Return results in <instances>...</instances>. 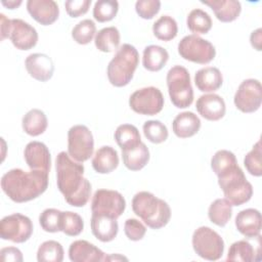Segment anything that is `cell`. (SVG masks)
I'll list each match as a JSON object with an SVG mask.
<instances>
[{
    "mask_svg": "<svg viewBox=\"0 0 262 262\" xmlns=\"http://www.w3.org/2000/svg\"><path fill=\"white\" fill-rule=\"evenodd\" d=\"M56 184L66 202L73 207H84L91 194V184L84 177V166L60 151L55 159Z\"/></svg>",
    "mask_w": 262,
    "mask_h": 262,
    "instance_id": "cell-1",
    "label": "cell"
},
{
    "mask_svg": "<svg viewBox=\"0 0 262 262\" xmlns=\"http://www.w3.org/2000/svg\"><path fill=\"white\" fill-rule=\"evenodd\" d=\"M48 187V173L39 170L26 172L15 168L1 178L3 192L15 203H26L37 199Z\"/></svg>",
    "mask_w": 262,
    "mask_h": 262,
    "instance_id": "cell-2",
    "label": "cell"
},
{
    "mask_svg": "<svg viewBox=\"0 0 262 262\" xmlns=\"http://www.w3.org/2000/svg\"><path fill=\"white\" fill-rule=\"evenodd\" d=\"M132 210L152 229L166 226L171 218V209L167 202L148 191H139L133 196Z\"/></svg>",
    "mask_w": 262,
    "mask_h": 262,
    "instance_id": "cell-3",
    "label": "cell"
},
{
    "mask_svg": "<svg viewBox=\"0 0 262 262\" xmlns=\"http://www.w3.org/2000/svg\"><path fill=\"white\" fill-rule=\"evenodd\" d=\"M139 62L137 49L131 44H123L108 62L106 74L115 87H124L130 83Z\"/></svg>",
    "mask_w": 262,
    "mask_h": 262,
    "instance_id": "cell-4",
    "label": "cell"
},
{
    "mask_svg": "<svg viewBox=\"0 0 262 262\" xmlns=\"http://www.w3.org/2000/svg\"><path fill=\"white\" fill-rule=\"evenodd\" d=\"M218 184L224 196L232 206H241L249 202L253 195V186L247 180L238 165L217 175Z\"/></svg>",
    "mask_w": 262,
    "mask_h": 262,
    "instance_id": "cell-5",
    "label": "cell"
},
{
    "mask_svg": "<svg viewBox=\"0 0 262 262\" xmlns=\"http://www.w3.org/2000/svg\"><path fill=\"white\" fill-rule=\"evenodd\" d=\"M172 103L178 108H186L193 101V89L188 71L182 66L172 67L166 77Z\"/></svg>",
    "mask_w": 262,
    "mask_h": 262,
    "instance_id": "cell-6",
    "label": "cell"
},
{
    "mask_svg": "<svg viewBox=\"0 0 262 262\" xmlns=\"http://www.w3.org/2000/svg\"><path fill=\"white\" fill-rule=\"evenodd\" d=\"M192 248L203 259L219 260L224 252V241L215 230L208 226L196 228L192 234Z\"/></svg>",
    "mask_w": 262,
    "mask_h": 262,
    "instance_id": "cell-7",
    "label": "cell"
},
{
    "mask_svg": "<svg viewBox=\"0 0 262 262\" xmlns=\"http://www.w3.org/2000/svg\"><path fill=\"white\" fill-rule=\"evenodd\" d=\"M178 53L185 60L206 64L215 58L216 49L210 41L191 34L180 40L178 43Z\"/></svg>",
    "mask_w": 262,
    "mask_h": 262,
    "instance_id": "cell-8",
    "label": "cell"
},
{
    "mask_svg": "<svg viewBox=\"0 0 262 262\" xmlns=\"http://www.w3.org/2000/svg\"><path fill=\"white\" fill-rule=\"evenodd\" d=\"M94 150V139L91 131L85 125H75L68 131V154L83 163L90 159Z\"/></svg>",
    "mask_w": 262,
    "mask_h": 262,
    "instance_id": "cell-9",
    "label": "cell"
},
{
    "mask_svg": "<svg viewBox=\"0 0 262 262\" xmlns=\"http://www.w3.org/2000/svg\"><path fill=\"white\" fill-rule=\"evenodd\" d=\"M33 222L28 216L13 213L0 221V237L16 244L27 242L33 234Z\"/></svg>",
    "mask_w": 262,
    "mask_h": 262,
    "instance_id": "cell-10",
    "label": "cell"
},
{
    "mask_svg": "<svg viewBox=\"0 0 262 262\" xmlns=\"http://www.w3.org/2000/svg\"><path fill=\"white\" fill-rule=\"evenodd\" d=\"M129 105L132 111L139 115L155 116L163 110L164 96L157 87H144L131 94Z\"/></svg>",
    "mask_w": 262,
    "mask_h": 262,
    "instance_id": "cell-11",
    "label": "cell"
},
{
    "mask_svg": "<svg viewBox=\"0 0 262 262\" xmlns=\"http://www.w3.org/2000/svg\"><path fill=\"white\" fill-rule=\"evenodd\" d=\"M126 201L117 190L97 189L91 201L92 214L107 215L118 219L125 211Z\"/></svg>",
    "mask_w": 262,
    "mask_h": 262,
    "instance_id": "cell-12",
    "label": "cell"
},
{
    "mask_svg": "<svg viewBox=\"0 0 262 262\" xmlns=\"http://www.w3.org/2000/svg\"><path fill=\"white\" fill-rule=\"evenodd\" d=\"M234 105L242 113L250 114L258 111L262 102V86L257 79L244 80L233 98Z\"/></svg>",
    "mask_w": 262,
    "mask_h": 262,
    "instance_id": "cell-13",
    "label": "cell"
},
{
    "mask_svg": "<svg viewBox=\"0 0 262 262\" xmlns=\"http://www.w3.org/2000/svg\"><path fill=\"white\" fill-rule=\"evenodd\" d=\"M8 38L16 49L30 50L38 42V33L29 23L20 18L10 19Z\"/></svg>",
    "mask_w": 262,
    "mask_h": 262,
    "instance_id": "cell-14",
    "label": "cell"
},
{
    "mask_svg": "<svg viewBox=\"0 0 262 262\" xmlns=\"http://www.w3.org/2000/svg\"><path fill=\"white\" fill-rule=\"evenodd\" d=\"M261 236H256L254 245L248 239H241L234 242L229 250L226 257L227 261L237 262H258L261 261Z\"/></svg>",
    "mask_w": 262,
    "mask_h": 262,
    "instance_id": "cell-15",
    "label": "cell"
},
{
    "mask_svg": "<svg viewBox=\"0 0 262 262\" xmlns=\"http://www.w3.org/2000/svg\"><path fill=\"white\" fill-rule=\"evenodd\" d=\"M24 157L31 170H39L47 173L50 172L51 156L48 147L43 142H29L25 147Z\"/></svg>",
    "mask_w": 262,
    "mask_h": 262,
    "instance_id": "cell-16",
    "label": "cell"
},
{
    "mask_svg": "<svg viewBox=\"0 0 262 262\" xmlns=\"http://www.w3.org/2000/svg\"><path fill=\"white\" fill-rule=\"evenodd\" d=\"M27 10L42 26L52 25L59 16V7L53 0H29Z\"/></svg>",
    "mask_w": 262,
    "mask_h": 262,
    "instance_id": "cell-17",
    "label": "cell"
},
{
    "mask_svg": "<svg viewBox=\"0 0 262 262\" xmlns=\"http://www.w3.org/2000/svg\"><path fill=\"white\" fill-rule=\"evenodd\" d=\"M198 113L208 121H218L222 119L226 112L224 99L215 93L201 95L195 103Z\"/></svg>",
    "mask_w": 262,
    "mask_h": 262,
    "instance_id": "cell-18",
    "label": "cell"
},
{
    "mask_svg": "<svg viewBox=\"0 0 262 262\" xmlns=\"http://www.w3.org/2000/svg\"><path fill=\"white\" fill-rule=\"evenodd\" d=\"M25 67L29 75L40 82L50 80L54 72V64L51 57L44 53L30 54L25 60Z\"/></svg>",
    "mask_w": 262,
    "mask_h": 262,
    "instance_id": "cell-19",
    "label": "cell"
},
{
    "mask_svg": "<svg viewBox=\"0 0 262 262\" xmlns=\"http://www.w3.org/2000/svg\"><path fill=\"white\" fill-rule=\"evenodd\" d=\"M69 258L73 262H98L106 261L107 256L93 244L78 239L69 248Z\"/></svg>",
    "mask_w": 262,
    "mask_h": 262,
    "instance_id": "cell-20",
    "label": "cell"
},
{
    "mask_svg": "<svg viewBox=\"0 0 262 262\" xmlns=\"http://www.w3.org/2000/svg\"><path fill=\"white\" fill-rule=\"evenodd\" d=\"M235 226L247 238H253L259 235L262 227L261 213L253 208L242 210L235 217Z\"/></svg>",
    "mask_w": 262,
    "mask_h": 262,
    "instance_id": "cell-21",
    "label": "cell"
},
{
    "mask_svg": "<svg viewBox=\"0 0 262 262\" xmlns=\"http://www.w3.org/2000/svg\"><path fill=\"white\" fill-rule=\"evenodd\" d=\"M90 226L92 234L102 243L115 239L119 231L117 219L101 214H91Z\"/></svg>",
    "mask_w": 262,
    "mask_h": 262,
    "instance_id": "cell-22",
    "label": "cell"
},
{
    "mask_svg": "<svg viewBox=\"0 0 262 262\" xmlns=\"http://www.w3.org/2000/svg\"><path fill=\"white\" fill-rule=\"evenodd\" d=\"M201 3L209 6L216 18L222 23L235 20L242 11L241 2L236 0H205Z\"/></svg>",
    "mask_w": 262,
    "mask_h": 262,
    "instance_id": "cell-23",
    "label": "cell"
},
{
    "mask_svg": "<svg viewBox=\"0 0 262 262\" xmlns=\"http://www.w3.org/2000/svg\"><path fill=\"white\" fill-rule=\"evenodd\" d=\"M201 128L200 118L192 112L178 114L172 122V130L179 138H188L195 135Z\"/></svg>",
    "mask_w": 262,
    "mask_h": 262,
    "instance_id": "cell-24",
    "label": "cell"
},
{
    "mask_svg": "<svg viewBox=\"0 0 262 262\" xmlns=\"http://www.w3.org/2000/svg\"><path fill=\"white\" fill-rule=\"evenodd\" d=\"M222 74L215 67L200 69L194 75V84L202 92H214L222 86Z\"/></svg>",
    "mask_w": 262,
    "mask_h": 262,
    "instance_id": "cell-25",
    "label": "cell"
},
{
    "mask_svg": "<svg viewBox=\"0 0 262 262\" xmlns=\"http://www.w3.org/2000/svg\"><path fill=\"white\" fill-rule=\"evenodd\" d=\"M119 165V156L117 150L110 146L104 145L99 147L92 159V167L95 172L99 174H108L113 172Z\"/></svg>",
    "mask_w": 262,
    "mask_h": 262,
    "instance_id": "cell-26",
    "label": "cell"
},
{
    "mask_svg": "<svg viewBox=\"0 0 262 262\" xmlns=\"http://www.w3.org/2000/svg\"><path fill=\"white\" fill-rule=\"evenodd\" d=\"M122 159L125 167L131 171H139L149 161V150L142 141L135 146L122 149Z\"/></svg>",
    "mask_w": 262,
    "mask_h": 262,
    "instance_id": "cell-27",
    "label": "cell"
},
{
    "mask_svg": "<svg viewBox=\"0 0 262 262\" xmlns=\"http://www.w3.org/2000/svg\"><path fill=\"white\" fill-rule=\"evenodd\" d=\"M169 59L168 51L159 45L146 46L143 50L142 64L149 72L161 71Z\"/></svg>",
    "mask_w": 262,
    "mask_h": 262,
    "instance_id": "cell-28",
    "label": "cell"
},
{
    "mask_svg": "<svg viewBox=\"0 0 262 262\" xmlns=\"http://www.w3.org/2000/svg\"><path fill=\"white\" fill-rule=\"evenodd\" d=\"M21 126L28 135L39 136L43 134L47 129V117L43 111L39 108H33L23 117Z\"/></svg>",
    "mask_w": 262,
    "mask_h": 262,
    "instance_id": "cell-29",
    "label": "cell"
},
{
    "mask_svg": "<svg viewBox=\"0 0 262 262\" xmlns=\"http://www.w3.org/2000/svg\"><path fill=\"white\" fill-rule=\"evenodd\" d=\"M208 216L212 223L224 227L232 216V205L225 198L217 199L211 203L208 210Z\"/></svg>",
    "mask_w": 262,
    "mask_h": 262,
    "instance_id": "cell-30",
    "label": "cell"
},
{
    "mask_svg": "<svg viewBox=\"0 0 262 262\" xmlns=\"http://www.w3.org/2000/svg\"><path fill=\"white\" fill-rule=\"evenodd\" d=\"M121 36L116 27H106L99 30L94 38L96 48L101 52H112L118 49Z\"/></svg>",
    "mask_w": 262,
    "mask_h": 262,
    "instance_id": "cell-31",
    "label": "cell"
},
{
    "mask_svg": "<svg viewBox=\"0 0 262 262\" xmlns=\"http://www.w3.org/2000/svg\"><path fill=\"white\" fill-rule=\"evenodd\" d=\"M186 25L189 31L198 34H207L212 29L211 16L203 9H192L186 18Z\"/></svg>",
    "mask_w": 262,
    "mask_h": 262,
    "instance_id": "cell-32",
    "label": "cell"
},
{
    "mask_svg": "<svg viewBox=\"0 0 262 262\" xmlns=\"http://www.w3.org/2000/svg\"><path fill=\"white\" fill-rule=\"evenodd\" d=\"M115 139L121 149L129 148L141 142L138 129L131 124H122L115 131Z\"/></svg>",
    "mask_w": 262,
    "mask_h": 262,
    "instance_id": "cell-33",
    "label": "cell"
},
{
    "mask_svg": "<svg viewBox=\"0 0 262 262\" xmlns=\"http://www.w3.org/2000/svg\"><path fill=\"white\" fill-rule=\"evenodd\" d=\"M152 33L159 40L170 41L177 36V23L170 15H162L152 25Z\"/></svg>",
    "mask_w": 262,
    "mask_h": 262,
    "instance_id": "cell-34",
    "label": "cell"
},
{
    "mask_svg": "<svg viewBox=\"0 0 262 262\" xmlns=\"http://www.w3.org/2000/svg\"><path fill=\"white\" fill-rule=\"evenodd\" d=\"M63 254V248L58 242L46 241L37 251V260L39 262H61Z\"/></svg>",
    "mask_w": 262,
    "mask_h": 262,
    "instance_id": "cell-35",
    "label": "cell"
},
{
    "mask_svg": "<svg viewBox=\"0 0 262 262\" xmlns=\"http://www.w3.org/2000/svg\"><path fill=\"white\" fill-rule=\"evenodd\" d=\"M119 10L116 0H98L93 7V17L98 23H106L115 18Z\"/></svg>",
    "mask_w": 262,
    "mask_h": 262,
    "instance_id": "cell-36",
    "label": "cell"
},
{
    "mask_svg": "<svg viewBox=\"0 0 262 262\" xmlns=\"http://www.w3.org/2000/svg\"><path fill=\"white\" fill-rule=\"evenodd\" d=\"M96 35V26L91 19L79 21L72 30V37L78 44L86 45L92 41Z\"/></svg>",
    "mask_w": 262,
    "mask_h": 262,
    "instance_id": "cell-37",
    "label": "cell"
},
{
    "mask_svg": "<svg viewBox=\"0 0 262 262\" xmlns=\"http://www.w3.org/2000/svg\"><path fill=\"white\" fill-rule=\"evenodd\" d=\"M61 231L69 236H77L84 229V221L82 217L72 211L61 212Z\"/></svg>",
    "mask_w": 262,
    "mask_h": 262,
    "instance_id": "cell-38",
    "label": "cell"
},
{
    "mask_svg": "<svg viewBox=\"0 0 262 262\" xmlns=\"http://www.w3.org/2000/svg\"><path fill=\"white\" fill-rule=\"evenodd\" d=\"M143 133L146 139L152 143H162L168 138V129L159 120H149L146 121L143 126Z\"/></svg>",
    "mask_w": 262,
    "mask_h": 262,
    "instance_id": "cell-39",
    "label": "cell"
},
{
    "mask_svg": "<svg viewBox=\"0 0 262 262\" xmlns=\"http://www.w3.org/2000/svg\"><path fill=\"white\" fill-rule=\"evenodd\" d=\"M244 165L251 175L256 177L262 175V148L260 140H258L253 148L245 156Z\"/></svg>",
    "mask_w": 262,
    "mask_h": 262,
    "instance_id": "cell-40",
    "label": "cell"
},
{
    "mask_svg": "<svg viewBox=\"0 0 262 262\" xmlns=\"http://www.w3.org/2000/svg\"><path fill=\"white\" fill-rule=\"evenodd\" d=\"M235 165H237V161L234 154L227 149L216 151L211 159V168L216 175L223 173Z\"/></svg>",
    "mask_w": 262,
    "mask_h": 262,
    "instance_id": "cell-41",
    "label": "cell"
},
{
    "mask_svg": "<svg viewBox=\"0 0 262 262\" xmlns=\"http://www.w3.org/2000/svg\"><path fill=\"white\" fill-rule=\"evenodd\" d=\"M39 223L46 232L53 233L61 231V211L54 208L45 209L39 216Z\"/></svg>",
    "mask_w": 262,
    "mask_h": 262,
    "instance_id": "cell-42",
    "label": "cell"
},
{
    "mask_svg": "<svg viewBox=\"0 0 262 262\" xmlns=\"http://www.w3.org/2000/svg\"><path fill=\"white\" fill-rule=\"evenodd\" d=\"M161 8L159 0H138L135 3L137 14L143 19H151Z\"/></svg>",
    "mask_w": 262,
    "mask_h": 262,
    "instance_id": "cell-43",
    "label": "cell"
},
{
    "mask_svg": "<svg viewBox=\"0 0 262 262\" xmlns=\"http://www.w3.org/2000/svg\"><path fill=\"white\" fill-rule=\"evenodd\" d=\"M124 231L126 236L133 242L140 241L146 233V227L137 219L129 218L125 221Z\"/></svg>",
    "mask_w": 262,
    "mask_h": 262,
    "instance_id": "cell-44",
    "label": "cell"
},
{
    "mask_svg": "<svg viewBox=\"0 0 262 262\" xmlns=\"http://www.w3.org/2000/svg\"><path fill=\"white\" fill-rule=\"evenodd\" d=\"M91 5V0H68L64 2L67 13L71 17H79L85 14Z\"/></svg>",
    "mask_w": 262,
    "mask_h": 262,
    "instance_id": "cell-45",
    "label": "cell"
},
{
    "mask_svg": "<svg viewBox=\"0 0 262 262\" xmlns=\"http://www.w3.org/2000/svg\"><path fill=\"white\" fill-rule=\"evenodd\" d=\"M0 259L4 262H21L24 260L23 253L15 247H6L0 251Z\"/></svg>",
    "mask_w": 262,
    "mask_h": 262,
    "instance_id": "cell-46",
    "label": "cell"
},
{
    "mask_svg": "<svg viewBox=\"0 0 262 262\" xmlns=\"http://www.w3.org/2000/svg\"><path fill=\"white\" fill-rule=\"evenodd\" d=\"M261 41H262V29L258 28L253 31L250 36V43L254 49L257 51H261Z\"/></svg>",
    "mask_w": 262,
    "mask_h": 262,
    "instance_id": "cell-47",
    "label": "cell"
},
{
    "mask_svg": "<svg viewBox=\"0 0 262 262\" xmlns=\"http://www.w3.org/2000/svg\"><path fill=\"white\" fill-rule=\"evenodd\" d=\"M10 28V19L7 18L3 13L0 14V35H1V41L8 38Z\"/></svg>",
    "mask_w": 262,
    "mask_h": 262,
    "instance_id": "cell-48",
    "label": "cell"
},
{
    "mask_svg": "<svg viewBox=\"0 0 262 262\" xmlns=\"http://www.w3.org/2000/svg\"><path fill=\"white\" fill-rule=\"evenodd\" d=\"M21 3H23L21 0H8V1L2 0V1H1V4H2L3 6H5L6 8H8V9H15V8H17Z\"/></svg>",
    "mask_w": 262,
    "mask_h": 262,
    "instance_id": "cell-49",
    "label": "cell"
},
{
    "mask_svg": "<svg viewBox=\"0 0 262 262\" xmlns=\"http://www.w3.org/2000/svg\"><path fill=\"white\" fill-rule=\"evenodd\" d=\"M113 260H115V261H117V260H128V258H126V257H124V256H121V255H119V254H115V255H110V256H107V258H106V261H113Z\"/></svg>",
    "mask_w": 262,
    "mask_h": 262,
    "instance_id": "cell-50",
    "label": "cell"
}]
</instances>
